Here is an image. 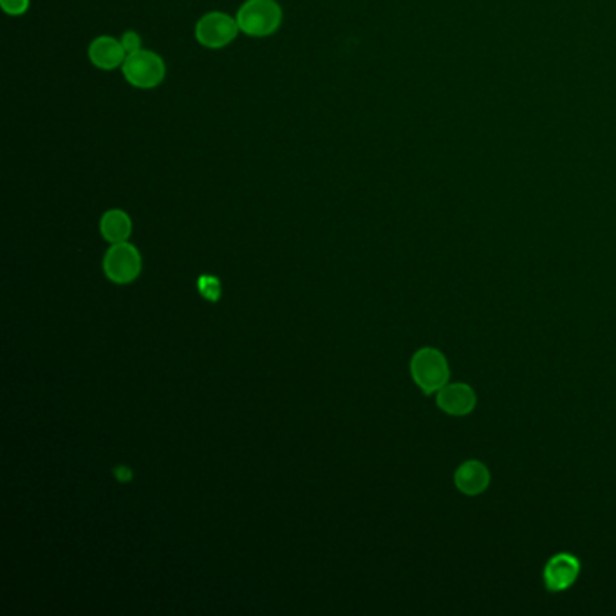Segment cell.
<instances>
[{
  "mask_svg": "<svg viewBox=\"0 0 616 616\" xmlns=\"http://www.w3.org/2000/svg\"><path fill=\"white\" fill-rule=\"evenodd\" d=\"M239 29L253 38L277 33L282 24V8L277 0H246L235 15Z\"/></svg>",
  "mask_w": 616,
  "mask_h": 616,
  "instance_id": "cell-1",
  "label": "cell"
},
{
  "mask_svg": "<svg viewBox=\"0 0 616 616\" xmlns=\"http://www.w3.org/2000/svg\"><path fill=\"white\" fill-rule=\"evenodd\" d=\"M411 374L414 383L425 394H436L450 380V367L445 355L434 347H423L412 356Z\"/></svg>",
  "mask_w": 616,
  "mask_h": 616,
  "instance_id": "cell-2",
  "label": "cell"
},
{
  "mask_svg": "<svg viewBox=\"0 0 616 616\" xmlns=\"http://www.w3.org/2000/svg\"><path fill=\"white\" fill-rule=\"evenodd\" d=\"M123 78L136 89H156L167 75L163 58L150 51L140 49L125 58L122 66Z\"/></svg>",
  "mask_w": 616,
  "mask_h": 616,
  "instance_id": "cell-3",
  "label": "cell"
},
{
  "mask_svg": "<svg viewBox=\"0 0 616 616\" xmlns=\"http://www.w3.org/2000/svg\"><path fill=\"white\" fill-rule=\"evenodd\" d=\"M241 33L237 19L223 11H210L197 20L196 40L208 49H223Z\"/></svg>",
  "mask_w": 616,
  "mask_h": 616,
  "instance_id": "cell-4",
  "label": "cell"
},
{
  "mask_svg": "<svg viewBox=\"0 0 616 616\" xmlns=\"http://www.w3.org/2000/svg\"><path fill=\"white\" fill-rule=\"evenodd\" d=\"M103 271L116 284H131L141 273V255L131 243L112 244L103 257Z\"/></svg>",
  "mask_w": 616,
  "mask_h": 616,
  "instance_id": "cell-5",
  "label": "cell"
},
{
  "mask_svg": "<svg viewBox=\"0 0 616 616\" xmlns=\"http://www.w3.org/2000/svg\"><path fill=\"white\" fill-rule=\"evenodd\" d=\"M580 575V560L571 553L553 555L542 571L544 584L551 593H560L570 589Z\"/></svg>",
  "mask_w": 616,
  "mask_h": 616,
  "instance_id": "cell-6",
  "label": "cell"
},
{
  "mask_svg": "<svg viewBox=\"0 0 616 616\" xmlns=\"http://www.w3.org/2000/svg\"><path fill=\"white\" fill-rule=\"evenodd\" d=\"M436 403L448 416L461 418L476 409L477 396L467 383H447L443 389L436 392Z\"/></svg>",
  "mask_w": 616,
  "mask_h": 616,
  "instance_id": "cell-7",
  "label": "cell"
},
{
  "mask_svg": "<svg viewBox=\"0 0 616 616\" xmlns=\"http://www.w3.org/2000/svg\"><path fill=\"white\" fill-rule=\"evenodd\" d=\"M87 55H89V60L94 67H98L102 71H114V69L123 66V62L127 58V51L122 46V40L109 37V35H102V37L94 38L93 42L89 44Z\"/></svg>",
  "mask_w": 616,
  "mask_h": 616,
  "instance_id": "cell-8",
  "label": "cell"
},
{
  "mask_svg": "<svg viewBox=\"0 0 616 616\" xmlns=\"http://www.w3.org/2000/svg\"><path fill=\"white\" fill-rule=\"evenodd\" d=\"M454 483L461 494L479 495L485 492L490 485V472L485 463L470 459L465 461L463 465H459L456 474H454Z\"/></svg>",
  "mask_w": 616,
  "mask_h": 616,
  "instance_id": "cell-9",
  "label": "cell"
},
{
  "mask_svg": "<svg viewBox=\"0 0 616 616\" xmlns=\"http://www.w3.org/2000/svg\"><path fill=\"white\" fill-rule=\"evenodd\" d=\"M100 232L107 243H125L132 234V221L127 212L112 208L102 215Z\"/></svg>",
  "mask_w": 616,
  "mask_h": 616,
  "instance_id": "cell-10",
  "label": "cell"
},
{
  "mask_svg": "<svg viewBox=\"0 0 616 616\" xmlns=\"http://www.w3.org/2000/svg\"><path fill=\"white\" fill-rule=\"evenodd\" d=\"M197 286H199L201 295L205 299L210 300V302H215V300H219V297H221V284L212 275H203L199 282H197Z\"/></svg>",
  "mask_w": 616,
  "mask_h": 616,
  "instance_id": "cell-11",
  "label": "cell"
},
{
  "mask_svg": "<svg viewBox=\"0 0 616 616\" xmlns=\"http://www.w3.org/2000/svg\"><path fill=\"white\" fill-rule=\"evenodd\" d=\"M0 4H2V10L6 15L20 17L29 10L31 0H0Z\"/></svg>",
  "mask_w": 616,
  "mask_h": 616,
  "instance_id": "cell-12",
  "label": "cell"
},
{
  "mask_svg": "<svg viewBox=\"0 0 616 616\" xmlns=\"http://www.w3.org/2000/svg\"><path fill=\"white\" fill-rule=\"evenodd\" d=\"M120 40H122V46L125 47L127 55H131V53H136V51L143 49V47H141L140 33H136V31H125Z\"/></svg>",
  "mask_w": 616,
  "mask_h": 616,
  "instance_id": "cell-13",
  "label": "cell"
}]
</instances>
